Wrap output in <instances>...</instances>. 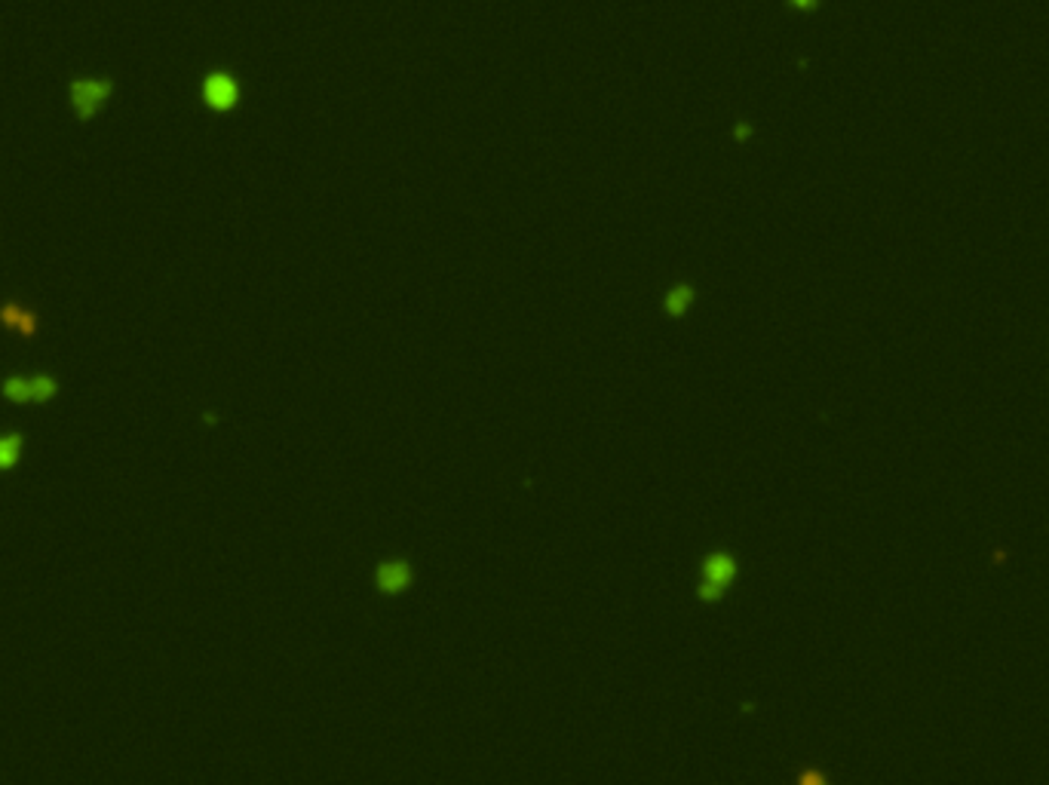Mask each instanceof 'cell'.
Listing matches in <instances>:
<instances>
[{
  "label": "cell",
  "mask_w": 1049,
  "mask_h": 785,
  "mask_svg": "<svg viewBox=\"0 0 1049 785\" xmlns=\"http://www.w3.org/2000/svg\"><path fill=\"white\" fill-rule=\"evenodd\" d=\"M203 99H206V105L224 111V108H231L237 101V83L227 74H212L203 83Z\"/></svg>",
  "instance_id": "2"
},
{
  "label": "cell",
  "mask_w": 1049,
  "mask_h": 785,
  "mask_svg": "<svg viewBox=\"0 0 1049 785\" xmlns=\"http://www.w3.org/2000/svg\"><path fill=\"white\" fill-rule=\"evenodd\" d=\"M795 4H798V6H813L817 0H795Z\"/></svg>",
  "instance_id": "8"
},
{
  "label": "cell",
  "mask_w": 1049,
  "mask_h": 785,
  "mask_svg": "<svg viewBox=\"0 0 1049 785\" xmlns=\"http://www.w3.org/2000/svg\"><path fill=\"white\" fill-rule=\"evenodd\" d=\"M0 393H4L6 402H16V406L34 402L31 399V378H22V374H13V378H6L4 384H0Z\"/></svg>",
  "instance_id": "5"
},
{
  "label": "cell",
  "mask_w": 1049,
  "mask_h": 785,
  "mask_svg": "<svg viewBox=\"0 0 1049 785\" xmlns=\"http://www.w3.org/2000/svg\"><path fill=\"white\" fill-rule=\"evenodd\" d=\"M0 322L10 328H16L22 335H34V328H38V319H34V313L22 310L16 304H6L4 310H0Z\"/></svg>",
  "instance_id": "4"
},
{
  "label": "cell",
  "mask_w": 1049,
  "mask_h": 785,
  "mask_svg": "<svg viewBox=\"0 0 1049 785\" xmlns=\"http://www.w3.org/2000/svg\"><path fill=\"white\" fill-rule=\"evenodd\" d=\"M706 577L715 583V589H724L728 580L733 577V562L728 559V555H715V559L706 564Z\"/></svg>",
  "instance_id": "6"
},
{
  "label": "cell",
  "mask_w": 1049,
  "mask_h": 785,
  "mask_svg": "<svg viewBox=\"0 0 1049 785\" xmlns=\"http://www.w3.org/2000/svg\"><path fill=\"white\" fill-rule=\"evenodd\" d=\"M56 393H58L56 378H49V374H31V399L34 402H49V399H56Z\"/></svg>",
  "instance_id": "7"
},
{
  "label": "cell",
  "mask_w": 1049,
  "mask_h": 785,
  "mask_svg": "<svg viewBox=\"0 0 1049 785\" xmlns=\"http://www.w3.org/2000/svg\"><path fill=\"white\" fill-rule=\"evenodd\" d=\"M111 92H114V83H111V80H105V77H77V80H71V90H68L71 111H74L77 120H92V117L108 105Z\"/></svg>",
  "instance_id": "1"
},
{
  "label": "cell",
  "mask_w": 1049,
  "mask_h": 785,
  "mask_svg": "<svg viewBox=\"0 0 1049 785\" xmlns=\"http://www.w3.org/2000/svg\"><path fill=\"white\" fill-rule=\"evenodd\" d=\"M22 432H0V473H10L16 469L22 460Z\"/></svg>",
  "instance_id": "3"
}]
</instances>
